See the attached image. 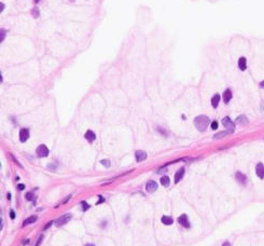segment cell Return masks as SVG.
Returning <instances> with one entry per match:
<instances>
[{
	"mask_svg": "<svg viewBox=\"0 0 264 246\" xmlns=\"http://www.w3.org/2000/svg\"><path fill=\"white\" fill-rule=\"evenodd\" d=\"M194 125L200 132H204L209 125V118L207 116H198L194 120Z\"/></svg>",
	"mask_w": 264,
	"mask_h": 246,
	"instance_id": "cell-1",
	"label": "cell"
},
{
	"mask_svg": "<svg viewBox=\"0 0 264 246\" xmlns=\"http://www.w3.org/2000/svg\"><path fill=\"white\" fill-rule=\"evenodd\" d=\"M72 218V215L71 214H65L62 217H59L56 221H55V226L56 227H62V226L66 225L67 222H69V220H71Z\"/></svg>",
	"mask_w": 264,
	"mask_h": 246,
	"instance_id": "cell-2",
	"label": "cell"
},
{
	"mask_svg": "<svg viewBox=\"0 0 264 246\" xmlns=\"http://www.w3.org/2000/svg\"><path fill=\"white\" fill-rule=\"evenodd\" d=\"M37 155L40 158H46L49 155V148L46 145H40V146L37 148Z\"/></svg>",
	"mask_w": 264,
	"mask_h": 246,
	"instance_id": "cell-3",
	"label": "cell"
},
{
	"mask_svg": "<svg viewBox=\"0 0 264 246\" xmlns=\"http://www.w3.org/2000/svg\"><path fill=\"white\" fill-rule=\"evenodd\" d=\"M178 221H179V223L183 227V228H187V229L190 228V221H189V219H188L187 215L183 214V215H181V216H179Z\"/></svg>",
	"mask_w": 264,
	"mask_h": 246,
	"instance_id": "cell-4",
	"label": "cell"
},
{
	"mask_svg": "<svg viewBox=\"0 0 264 246\" xmlns=\"http://www.w3.org/2000/svg\"><path fill=\"white\" fill-rule=\"evenodd\" d=\"M222 124L224 126H226V129H228V130H230V131H234V128H235V124L234 123H233V121L231 120L230 118H229V117H226V118H223V120H222Z\"/></svg>",
	"mask_w": 264,
	"mask_h": 246,
	"instance_id": "cell-5",
	"label": "cell"
},
{
	"mask_svg": "<svg viewBox=\"0 0 264 246\" xmlns=\"http://www.w3.org/2000/svg\"><path fill=\"white\" fill-rule=\"evenodd\" d=\"M156 189H157V184H156V182H155L154 180H149L148 184H147V186H146L147 192H149V193H152V192H154Z\"/></svg>",
	"mask_w": 264,
	"mask_h": 246,
	"instance_id": "cell-6",
	"label": "cell"
},
{
	"mask_svg": "<svg viewBox=\"0 0 264 246\" xmlns=\"http://www.w3.org/2000/svg\"><path fill=\"white\" fill-rule=\"evenodd\" d=\"M28 138H29V130L28 129H22L20 131V140L22 143H25Z\"/></svg>",
	"mask_w": 264,
	"mask_h": 246,
	"instance_id": "cell-7",
	"label": "cell"
},
{
	"mask_svg": "<svg viewBox=\"0 0 264 246\" xmlns=\"http://www.w3.org/2000/svg\"><path fill=\"white\" fill-rule=\"evenodd\" d=\"M235 178H236V180L240 184H243V186H245V184H246L247 177H246V175H244L243 173H240V172H237V173L235 174Z\"/></svg>",
	"mask_w": 264,
	"mask_h": 246,
	"instance_id": "cell-8",
	"label": "cell"
},
{
	"mask_svg": "<svg viewBox=\"0 0 264 246\" xmlns=\"http://www.w3.org/2000/svg\"><path fill=\"white\" fill-rule=\"evenodd\" d=\"M255 173H257L258 177L263 179L264 178V165L262 163H258L255 166Z\"/></svg>",
	"mask_w": 264,
	"mask_h": 246,
	"instance_id": "cell-9",
	"label": "cell"
},
{
	"mask_svg": "<svg viewBox=\"0 0 264 246\" xmlns=\"http://www.w3.org/2000/svg\"><path fill=\"white\" fill-rule=\"evenodd\" d=\"M185 169L182 167V169H180L179 171H178L177 173L175 174V184H178V182H179L180 180H181L182 178H183V176H185Z\"/></svg>",
	"mask_w": 264,
	"mask_h": 246,
	"instance_id": "cell-10",
	"label": "cell"
},
{
	"mask_svg": "<svg viewBox=\"0 0 264 246\" xmlns=\"http://www.w3.org/2000/svg\"><path fill=\"white\" fill-rule=\"evenodd\" d=\"M135 157H136V160L138 162L144 161V160L147 159V153L145 152V151L138 150V151H136V153H135Z\"/></svg>",
	"mask_w": 264,
	"mask_h": 246,
	"instance_id": "cell-11",
	"label": "cell"
},
{
	"mask_svg": "<svg viewBox=\"0 0 264 246\" xmlns=\"http://www.w3.org/2000/svg\"><path fill=\"white\" fill-rule=\"evenodd\" d=\"M85 139L86 140H89L90 143H93L94 140L96 139V135L95 133L93 132V131H86V133H85Z\"/></svg>",
	"mask_w": 264,
	"mask_h": 246,
	"instance_id": "cell-12",
	"label": "cell"
},
{
	"mask_svg": "<svg viewBox=\"0 0 264 246\" xmlns=\"http://www.w3.org/2000/svg\"><path fill=\"white\" fill-rule=\"evenodd\" d=\"M231 99H232V92H231L230 89H228L224 91V93H223V100H224L226 104H228Z\"/></svg>",
	"mask_w": 264,
	"mask_h": 246,
	"instance_id": "cell-13",
	"label": "cell"
},
{
	"mask_svg": "<svg viewBox=\"0 0 264 246\" xmlns=\"http://www.w3.org/2000/svg\"><path fill=\"white\" fill-rule=\"evenodd\" d=\"M236 123L239 125H246V124H248V119L246 116H239L236 119Z\"/></svg>",
	"mask_w": 264,
	"mask_h": 246,
	"instance_id": "cell-14",
	"label": "cell"
},
{
	"mask_svg": "<svg viewBox=\"0 0 264 246\" xmlns=\"http://www.w3.org/2000/svg\"><path fill=\"white\" fill-rule=\"evenodd\" d=\"M238 67L240 70H245L247 68V59L245 57H240L238 59Z\"/></svg>",
	"mask_w": 264,
	"mask_h": 246,
	"instance_id": "cell-15",
	"label": "cell"
},
{
	"mask_svg": "<svg viewBox=\"0 0 264 246\" xmlns=\"http://www.w3.org/2000/svg\"><path fill=\"white\" fill-rule=\"evenodd\" d=\"M219 102H220V95L219 94H215L211 98V105L214 108H217L219 105Z\"/></svg>",
	"mask_w": 264,
	"mask_h": 246,
	"instance_id": "cell-16",
	"label": "cell"
},
{
	"mask_svg": "<svg viewBox=\"0 0 264 246\" xmlns=\"http://www.w3.org/2000/svg\"><path fill=\"white\" fill-rule=\"evenodd\" d=\"M162 222L166 226H170V225H173L174 220H173V218L169 216H163L162 217Z\"/></svg>",
	"mask_w": 264,
	"mask_h": 246,
	"instance_id": "cell-17",
	"label": "cell"
},
{
	"mask_svg": "<svg viewBox=\"0 0 264 246\" xmlns=\"http://www.w3.org/2000/svg\"><path fill=\"white\" fill-rule=\"evenodd\" d=\"M161 184L162 186H164V187H168L169 184H170V179H169L168 176H163V177L161 178Z\"/></svg>",
	"mask_w": 264,
	"mask_h": 246,
	"instance_id": "cell-18",
	"label": "cell"
},
{
	"mask_svg": "<svg viewBox=\"0 0 264 246\" xmlns=\"http://www.w3.org/2000/svg\"><path fill=\"white\" fill-rule=\"evenodd\" d=\"M233 131H230V130H228V131H224V132H220V133H218V134H216L214 136V138L215 139H218V138H222V137H224V136H226V135H229V134H231V133H232Z\"/></svg>",
	"mask_w": 264,
	"mask_h": 246,
	"instance_id": "cell-19",
	"label": "cell"
},
{
	"mask_svg": "<svg viewBox=\"0 0 264 246\" xmlns=\"http://www.w3.org/2000/svg\"><path fill=\"white\" fill-rule=\"evenodd\" d=\"M36 220H37V216L32 215V216H30V217H28V218L25 219V221H24L23 226H27V225H30V223H34Z\"/></svg>",
	"mask_w": 264,
	"mask_h": 246,
	"instance_id": "cell-20",
	"label": "cell"
},
{
	"mask_svg": "<svg viewBox=\"0 0 264 246\" xmlns=\"http://www.w3.org/2000/svg\"><path fill=\"white\" fill-rule=\"evenodd\" d=\"M81 205H82V211H83V212H85V211H87L90 208V205L87 204L86 202H84V201H83V202H81Z\"/></svg>",
	"mask_w": 264,
	"mask_h": 246,
	"instance_id": "cell-21",
	"label": "cell"
},
{
	"mask_svg": "<svg viewBox=\"0 0 264 246\" xmlns=\"http://www.w3.org/2000/svg\"><path fill=\"white\" fill-rule=\"evenodd\" d=\"M100 163L103 164L104 166H106V167L110 166V161H109V160H101V161H100Z\"/></svg>",
	"mask_w": 264,
	"mask_h": 246,
	"instance_id": "cell-22",
	"label": "cell"
},
{
	"mask_svg": "<svg viewBox=\"0 0 264 246\" xmlns=\"http://www.w3.org/2000/svg\"><path fill=\"white\" fill-rule=\"evenodd\" d=\"M42 241H43V235H40V237H38V240H37L36 244H35V246H40V244L42 243Z\"/></svg>",
	"mask_w": 264,
	"mask_h": 246,
	"instance_id": "cell-23",
	"label": "cell"
},
{
	"mask_svg": "<svg viewBox=\"0 0 264 246\" xmlns=\"http://www.w3.org/2000/svg\"><path fill=\"white\" fill-rule=\"evenodd\" d=\"M6 32H7V30H6V29H1V35H0V41H1V42H2V40L5 39Z\"/></svg>",
	"mask_w": 264,
	"mask_h": 246,
	"instance_id": "cell-24",
	"label": "cell"
},
{
	"mask_svg": "<svg viewBox=\"0 0 264 246\" xmlns=\"http://www.w3.org/2000/svg\"><path fill=\"white\" fill-rule=\"evenodd\" d=\"M211 129L212 130H217L218 129V122L217 121H212L211 122Z\"/></svg>",
	"mask_w": 264,
	"mask_h": 246,
	"instance_id": "cell-25",
	"label": "cell"
},
{
	"mask_svg": "<svg viewBox=\"0 0 264 246\" xmlns=\"http://www.w3.org/2000/svg\"><path fill=\"white\" fill-rule=\"evenodd\" d=\"M32 199H34V194H32V193H27V194H26V200L31 201Z\"/></svg>",
	"mask_w": 264,
	"mask_h": 246,
	"instance_id": "cell-26",
	"label": "cell"
},
{
	"mask_svg": "<svg viewBox=\"0 0 264 246\" xmlns=\"http://www.w3.org/2000/svg\"><path fill=\"white\" fill-rule=\"evenodd\" d=\"M53 222H54V221H50V222H49L48 225H46V226H44V227H43V230H48V229L50 228L51 226L53 225Z\"/></svg>",
	"mask_w": 264,
	"mask_h": 246,
	"instance_id": "cell-27",
	"label": "cell"
},
{
	"mask_svg": "<svg viewBox=\"0 0 264 246\" xmlns=\"http://www.w3.org/2000/svg\"><path fill=\"white\" fill-rule=\"evenodd\" d=\"M69 199H71V194H69V196H67V198H65L64 200H63V202H62V203H63V204H66V203L69 201Z\"/></svg>",
	"mask_w": 264,
	"mask_h": 246,
	"instance_id": "cell-28",
	"label": "cell"
},
{
	"mask_svg": "<svg viewBox=\"0 0 264 246\" xmlns=\"http://www.w3.org/2000/svg\"><path fill=\"white\" fill-rule=\"evenodd\" d=\"M32 14H34L35 17H38V15H39V11H38V9H34V11H32Z\"/></svg>",
	"mask_w": 264,
	"mask_h": 246,
	"instance_id": "cell-29",
	"label": "cell"
},
{
	"mask_svg": "<svg viewBox=\"0 0 264 246\" xmlns=\"http://www.w3.org/2000/svg\"><path fill=\"white\" fill-rule=\"evenodd\" d=\"M17 188H18V189H20V190H24V189H25V184H18V186H17Z\"/></svg>",
	"mask_w": 264,
	"mask_h": 246,
	"instance_id": "cell-30",
	"label": "cell"
},
{
	"mask_svg": "<svg viewBox=\"0 0 264 246\" xmlns=\"http://www.w3.org/2000/svg\"><path fill=\"white\" fill-rule=\"evenodd\" d=\"M10 217H11L12 219L15 218V213H14V211H11V212H10Z\"/></svg>",
	"mask_w": 264,
	"mask_h": 246,
	"instance_id": "cell-31",
	"label": "cell"
},
{
	"mask_svg": "<svg viewBox=\"0 0 264 246\" xmlns=\"http://www.w3.org/2000/svg\"><path fill=\"white\" fill-rule=\"evenodd\" d=\"M99 199H100V200H99V201H98V202H97V203H96V204H101V203H103V202H104V199H103V198H101V196H99Z\"/></svg>",
	"mask_w": 264,
	"mask_h": 246,
	"instance_id": "cell-32",
	"label": "cell"
},
{
	"mask_svg": "<svg viewBox=\"0 0 264 246\" xmlns=\"http://www.w3.org/2000/svg\"><path fill=\"white\" fill-rule=\"evenodd\" d=\"M222 246H231V244L229 243V242H226V243H223Z\"/></svg>",
	"mask_w": 264,
	"mask_h": 246,
	"instance_id": "cell-33",
	"label": "cell"
},
{
	"mask_svg": "<svg viewBox=\"0 0 264 246\" xmlns=\"http://www.w3.org/2000/svg\"><path fill=\"white\" fill-rule=\"evenodd\" d=\"M260 87H261L262 89H264V81H262L261 83H260Z\"/></svg>",
	"mask_w": 264,
	"mask_h": 246,
	"instance_id": "cell-34",
	"label": "cell"
},
{
	"mask_svg": "<svg viewBox=\"0 0 264 246\" xmlns=\"http://www.w3.org/2000/svg\"><path fill=\"white\" fill-rule=\"evenodd\" d=\"M27 243H29V240H25V241L23 242L24 245H26V244H27Z\"/></svg>",
	"mask_w": 264,
	"mask_h": 246,
	"instance_id": "cell-35",
	"label": "cell"
},
{
	"mask_svg": "<svg viewBox=\"0 0 264 246\" xmlns=\"http://www.w3.org/2000/svg\"><path fill=\"white\" fill-rule=\"evenodd\" d=\"M0 7H1V11H2V10L5 9V5H2V3H1V5H0Z\"/></svg>",
	"mask_w": 264,
	"mask_h": 246,
	"instance_id": "cell-36",
	"label": "cell"
},
{
	"mask_svg": "<svg viewBox=\"0 0 264 246\" xmlns=\"http://www.w3.org/2000/svg\"><path fill=\"white\" fill-rule=\"evenodd\" d=\"M85 246H95V245H94V244H86Z\"/></svg>",
	"mask_w": 264,
	"mask_h": 246,
	"instance_id": "cell-37",
	"label": "cell"
},
{
	"mask_svg": "<svg viewBox=\"0 0 264 246\" xmlns=\"http://www.w3.org/2000/svg\"><path fill=\"white\" fill-rule=\"evenodd\" d=\"M263 110H264V104H263Z\"/></svg>",
	"mask_w": 264,
	"mask_h": 246,
	"instance_id": "cell-38",
	"label": "cell"
}]
</instances>
